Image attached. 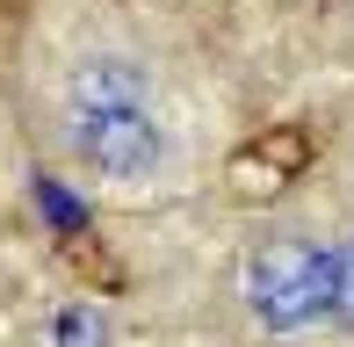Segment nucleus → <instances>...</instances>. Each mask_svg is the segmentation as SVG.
Listing matches in <instances>:
<instances>
[{
  "label": "nucleus",
  "instance_id": "obj_3",
  "mask_svg": "<svg viewBox=\"0 0 354 347\" xmlns=\"http://www.w3.org/2000/svg\"><path fill=\"white\" fill-rule=\"evenodd\" d=\"M333 326L354 333V225L333 232Z\"/></svg>",
  "mask_w": 354,
  "mask_h": 347
},
{
  "label": "nucleus",
  "instance_id": "obj_1",
  "mask_svg": "<svg viewBox=\"0 0 354 347\" xmlns=\"http://www.w3.org/2000/svg\"><path fill=\"white\" fill-rule=\"evenodd\" d=\"M44 131L58 160L109 196H159L188 181L203 145L174 73L123 29H80L44 58Z\"/></svg>",
  "mask_w": 354,
  "mask_h": 347
},
{
  "label": "nucleus",
  "instance_id": "obj_2",
  "mask_svg": "<svg viewBox=\"0 0 354 347\" xmlns=\"http://www.w3.org/2000/svg\"><path fill=\"white\" fill-rule=\"evenodd\" d=\"M232 290L261 333H275V340L318 333V326H333V239L311 225L253 232L232 268Z\"/></svg>",
  "mask_w": 354,
  "mask_h": 347
}]
</instances>
